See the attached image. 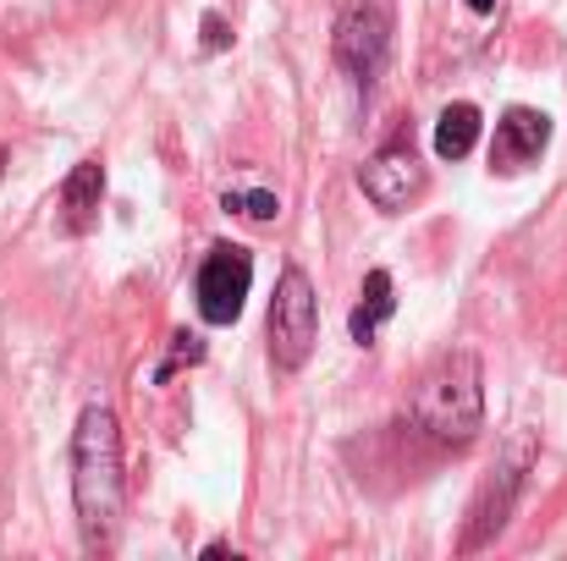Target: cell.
I'll use <instances>...</instances> for the list:
<instances>
[{"mask_svg": "<svg viewBox=\"0 0 567 561\" xmlns=\"http://www.w3.org/2000/svg\"><path fill=\"white\" fill-rule=\"evenodd\" d=\"M231 33H226V17L220 11H204V50H226Z\"/></svg>", "mask_w": 567, "mask_h": 561, "instance_id": "obj_14", "label": "cell"}, {"mask_svg": "<svg viewBox=\"0 0 567 561\" xmlns=\"http://www.w3.org/2000/svg\"><path fill=\"white\" fill-rule=\"evenodd\" d=\"M396 314V298H391V270H370L364 276V292H359V309H353V320H348V331H353V342L359 347H370L380 336V325Z\"/></svg>", "mask_w": 567, "mask_h": 561, "instance_id": "obj_10", "label": "cell"}, {"mask_svg": "<svg viewBox=\"0 0 567 561\" xmlns=\"http://www.w3.org/2000/svg\"><path fill=\"white\" fill-rule=\"evenodd\" d=\"M524 468H529V435H518V440H513V451L485 474V485H480V496H474V507H468L463 551H480V546H491V540L507 529L513 501H518V490H524Z\"/></svg>", "mask_w": 567, "mask_h": 561, "instance_id": "obj_5", "label": "cell"}, {"mask_svg": "<svg viewBox=\"0 0 567 561\" xmlns=\"http://www.w3.org/2000/svg\"><path fill=\"white\" fill-rule=\"evenodd\" d=\"M468 11H480V17H485V11H496V0H468Z\"/></svg>", "mask_w": 567, "mask_h": 561, "instance_id": "obj_15", "label": "cell"}, {"mask_svg": "<svg viewBox=\"0 0 567 561\" xmlns=\"http://www.w3.org/2000/svg\"><path fill=\"white\" fill-rule=\"evenodd\" d=\"M100 198H105V166L100 160H78L72 177L61 183V226L78 237L100 220Z\"/></svg>", "mask_w": 567, "mask_h": 561, "instance_id": "obj_9", "label": "cell"}, {"mask_svg": "<svg viewBox=\"0 0 567 561\" xmlns=\"http://www.w3.org/2000/svg\"><path fill=\"white\" fill-rule=\"evenodd\" d=\"M254 287V253L243 242H215L193 276V298H198V314L209 325H231L243 314V298Z\"/></svg>", "mask_w": 567, "mask_h": 561, "instance_id": "obj_4", "label": "cell"}, {"mask_svg": "<svg viewBox=\"0 0 567 561\" xmlns=\"http://www.w3.org/2000/svg\"><path fill=\"white\" fill-rule=\"evenodd\" d=\"M551 144V116L546 111H529V105H513L502 122H496V144H491V172H524L546 155Z\"/></svg>", "mask_w": 567, "mask_h": 561, "instance_id": "obj_7", "label": "cell"}, {"mask_svg": "<svg viewBox=\"0 0 567 561\" xmlns=\"http://www.w3.org/2000/svg\"><path fill=\"white\" fill-rule=\"evenodd\" d=\"M359 187L380 209H408V198L424 193V166H419V155L408 144H391V149H380L375 160H364Z\"/></svg>", "mask_w": 567, "mask_h": 561, "instance_id": "obj_8", "label": "cell"}, {"mask_svg": "<svg viewBox=\"0 0 567 561\" xmlns=\"http://www.w3.org/2000/svg\"><path fill=\"white\" fill-rule=\"evenodd\" d=\"M480 127H485V122H480V111H474L468 100L446 105L441 122H435V155H441V160H463V155H474Z\"/></svg>", "mask_w": 567, "mask_h": 561, "instance_id": "obj_11", "label": "cell"}, {"mask_svg": "<svg viewBox=\"0 0 567 561\" xmlns=\"http://www.w3.org/2000/svg\"><path fill=\"white\" fill-rule=\"evenodd\" d=\"M320 342V298L298 264L281 270L276 298H270V359L276 370H303Z\"/></svg>", "mask_w": 567, "mask_h": 561, "instance_id": "obj_3", "label": "cell"}, {"mask_svg": "<svg viewBox=\"0 0 567 561\" xmlns=\"http://www.w3.org/2000/svg\"><path fill=\"white\" fill-rule=\"evenodd\" d=\"M220 209H237V215H248V220H276V215H281V198H276V193H226Z\"/></svg>", "mask_w": 567, "mask_h": 561, "instance_id": "obj_13", "label": "cell"}, {"mask_svg": "<svg viewBox=\"0 0 567 561\" xmlns=\"http://www.w3.org/2000/svg\"><path fill=\"white\" fill-rule=\"evenodd\" d=\"M72 501L83 523L89 551H116L122 534V507H127V479H122V429L111 407H83L72 429Z\"/></svg>", "mask_w": 567, "mask_h": 561, "instance_id": "obj_1", "label": "cell"}, {"mask_svg": "<svg viewBox=\"0 0 567 561\" xmlns=\"http://www.w3.org/2000/svg\"><path fill=\"white\" fill-rule=\"evenodd\" d=\"M413 424L441 440V446H468L485 424V370L474 353H452L419 380L413 402H408Z\"/></svg>", "mask_w": 567, "mask_h": 561, "instance_id": "obj_2", "label": "cell"}, {"mask_svg": "<svg viewBox=\"0 0 567 561\" xmlns=\"http://www.w3.org/2000/svg\"><path fill=\"white\" fill-rule=\"evenodd\" d=\"M331 50H337V66L342 72H353L359 83H375L385 55H391V17H385V6L380 0H353L337 17Z\"/></svg>", "mask_w": 567, "mask_h": 561, "instance_id": "obj_6", "label": "cell"}, {"mask_svg": "<svg viewBox=\"0 0 567 561\" xmlns=\"http://www.w3.org/2000/svg\"><path fill=\"white\" fill-rule=\"evenodd\" d=\"M188 364H204V342L193 336V331H177L172 336V353H166V364L155 370V385H166L177 370H188Z\"/></svg>", "mask_w": 567, "mask_h": 561, "instance_id": "obj_12", "label": "cell"}]
</instances>
